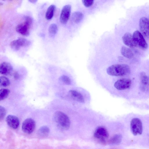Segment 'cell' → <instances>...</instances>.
<instances>
[{
  "label": "cell",
  "mask_w": 149,
  "mask_h": 149,
  "mask_svg": "<svg viewBox=\"0 0 149 149\" xmlns=\"http://www.w3.org/2000/svg\"><path fill=\"white\" fill-rule=\"evenodd\" d=\"M14 78L16 79H18L19 77V75L18 73L16 72L14 74Z\"/></svg>",
  "instance_id": "cell-28"
},
{
  "label": "cell",
  "mask_w": 149,
  "mask_h": 149,
  "mask_svg": "<svg viewBox=\"0 0 149 149\" xmlns=\"http://www.w3.org/2000/svg\"><path fill=\"white\" fill-rule=\"evenodd\" d=\"M6 113L5 109L1 106H0V119L3 120L5 116Z\"/></svg>",
  "instance_id": "cell-26"
},
{
  "label": "cell",
  "mask_w": 149,
  "mask_h": 149,
  "mask_svg": "<svg viewBox=\"0 0 149 149\" xmlns=\"http://www.w3.org/2000/svg\"><path fill=\"white\" fill-rule=\"evenodd\" d=\"M94 136L99 139L103 143L105 142V139L108 138L109 134L106 129L103 127L98 128L95 131Z\"/></svg>",
  "instance_id": "cell-11"
},
{
  "label": "cell",
  "mask_w": 149,
  "mask_h": 149,
  "mask_svg": "<svg viewBox=\"0 0 149 149\" xmlns=\"http://www.w3.org/2000/svg\"><path fill=\"white\" fill-rule=\"evenodd\" d=\"M140 88L143 91H145L148 90L149 88V79L146 73L141 72L140 74Z\"/></svg>",
  "instance_id": "cell-12"
},
{
  "label": "cell",
  "mask_w": 149,
  "mask_h": 149,
  "mask_svg": "<svg viewBox=\"0 0 149 149\" xmlns=\"http://www.w3.org/2000/svg\"><path fill=\"white\" fill-rule=\"evenodd\" d=\"M130 68L126 64H116L112 65L107 69V74L111 76H121L127 75L130 72Z\"/></svg>",
  "instance_id": "cell-1"
},
{
  "label": "cell",
  "mask_w": 149,
  "mask_h": 149,
  "mask_svg": "<svg viewBox=\"0 0 149 149\" xmlns=\"http://www.w3.org/2000/svg\"><path fill=\"white\" fill-rule=\"evenodd\" d=\"M54 120L57 125L62 129L67 130L70 126V122L69 117L64 113L57 111L54 115Z\"/></svg>",
  "instance_id": "cell-2"
},
{
  "label": "cell",
  "mask_w": 149,
  "mask_h": 149,
  "mask_svg": "<svg viewBox=\"0 0 149 149\" xmlns=\"http://www.w3.org/2000/svg\"><path fill=\"white\" fill-rule=\"evenodd\" d=\"M37 1L36 0H31L29 1L30 2L32 3H35Z\"/></svg>",
  "instance_id": "cell-29"
},
{
  "label": "cell",
  "mask_w": 149,
  "mask_h": 149,
  "mask_svg": "<svg viewBox=\"0 0 149 149\" xmlns=\"http://www.w3.org/2000/svg\"><path fill=\"white\" fill-rule=\"evenodd\" d=\"M58 31V27L57 25L55 24H52L49 26L48 32L49 36L52 37Z\"/></svg>",
  "instance_id": "cell-22"
},
{
  "label": "cell",
  "mask_w": 149,
  "mask_h": 149,
  "mask_svg": "<svg viewBox=\"0 0 149 149\" xmlns=\"http://www.w3.org/2000/svg\"><path fill=\"white\" fill-rule=\"evenodd\" d=\"M33 22L32 18L29 16H26L24 17V21L18 24L16 27L17 32L25 36L29 34L30 29Z\"/></svg>",
  "instance_id": "cell-3"
},
{
  "label": "cell",
  "mask_w": 149,
  "mask_h": 149,
  "mask_svg": "<svg viewBox=\"0 0 149 149\" xmlns=\"http://www.w3.org/2000/svg\"><path fill=\"white\" fill-rule=\"evenodd\" d=\"M50 132L49 128L46 126L40 127L38 132V135L41 137H45L49 134Z\"/></svg>",
  "instance_id": "cell-20"
},
{
  "label": "cell",
  "mask_w": 149,
  "mask_h": 149,
  "mask_svg": "<svg viewBox=\"0 0 149 149\" xmlns=\"http://www.w3.org/2000/svg\"><path fill=\"white\" fill-rule=\"evenodd\" d=\"M122 39L124 44L130 48H133L137 46L132 35L129 33H125L122 37Z\"/></svg>",
  "instance_id": "cell-14"
},
{
  "label": "cell",
  "mask_w": 149,
  "mask_h": 149,
  "mask_svg": "<svg viewBox=\"0 0 149 149\" xmlns=\"http://www.w3.org/2000/svg\"><path fill=\"white\" fill-rule=\"evenodd\" d=\"M0 85L3 87L9 86L10 84V80L5 76H1L0 78Z\"/></svg>",
  "instance_id": "cell-24"
},
{
  "label": "cell",
  "mask_w": 149,
  "mask_h": 149,
  "mask_svg": "<svg viewBox=\"0 0 149 149\" xmlns=\"http://www.w3.org/2000/svg\"><path fill=\"white\" fill-rule=\"evenodd\" d=\"M31 44V42L26 39L19 38L11 42L10 45L13 49L17 51L19 50L21 47L29 46Z\"/></svg>",
  "instance_id": "cell-6"
},
{
  "label": "cell",
  "mask_w": 149,
  "mask_h": 149,
  "mask_svg": "<svg viewBox=\"0 0 149 149\" xmlns=\"http://www.w3.org/2000/svg\"><path fill=\"white\" fill-rule=\"evenodd\" d=\"M71 9V6L70 5H66L62 8L60 17L61 24H65L67 23L70 15Z\"/></svg>",
  "instance_id": "cell-9"
},
{
  "label": "cell",
  "mask_w": 149,
  "mask_h": 149,
  "mask_svg": "<svg viewBox=\"0 0 149 149\" xmlns=\"http://www.w3.org/2000/svg\"><path fill=\"white\" fill-rule=\"evenodd\" d=\"M13 68L9 63L4 62L0 65V72L1 74L8 75L11 74L13 72Z\"/></svg>",
  "instance_id": "cell-15"
},
{
  "label": "cell",
  "mask_w": 149,
  "mask_h": 149,
  "mask_svg": "<svg viewBox=\"0 0 149 149\" xmlns=\"http://www.w3.org/2000/svg\"><path fill=\"white\" fill-rule=\"evenodd\" d=\"M69 94L71 98L77 102L84 103V99L82 95L79 93L75 90H70Z\"/></svg>",
  "instance_id": "cell-16"
},
{
  "label": "cell",
  "mask_w": 149,
  "mask_h": 149,
  "mask_svg": "<svg viewBox=\"0 0 149 149\" xmlns=\"http://www.w3.org/2000/svg\"><path fill=\"white\" fill-rule=\"evenodd\" d=\"M130 128L132 133L134 135L141 134L143 127L141 120L138 118H133L130 122Z\"/></svg>",
  "instance_id": "cell-4"
},
{
  "label": "cell",
  "mask_w": 149,
  "mask_h": 149,
  "mask_svg": "<svg viewBox=\"0 0 149 149\" xmlns=\"http://www.w3.org/2000/svg\"><path fill=\"white\" fill-rule=\"evenodd\" d=\"M84 5L86 7H88L93 5L94 1L92 0H84L82 1Z\"/></svg>",
  "instance_id": "cell-27"
},
{
  "label": "cell",
  "mask_w": 149,
  "mask_h": 149,
  "mask_svg": "<svg viewBox=\"0 0 149 149\" xmlns=\"http://www.w3.org/2000/svg\"><path fill=\"white\" fill-rule=\"evenodd\" d=\"M134 40L137 45L142 49H147L148 45L145 40L143 36L138 31H135L133 34Z\"/></svg>",
  "instance_id": "cell-5"
},
{
  "label": "cell",
  "mask_w": 149,
  "mask_h": 149,
  "mask_svg": "<svg viewBox=\"0 0 149 149\" xmlns=\"http://www.w3.org/2000/svg\"><path fill=\"white\" fill-rule=\"evenodd\" d=\"M59 79L61 82L66 84L69 85L71 84V80L67 76L62 75L60 77Z\"/></svg>",
  "instance_id": "cell-25"
},
{
  "label": "cell",
  "mask_w": 149,
  "mask_h": 149,
  "mask_svg": "<svg viewBox=\"0 0 149 149\" xmlns=\"http://www.w3.org/2000/svg\"><path fill=\"white\" fill-rule=\"evenodd\" d=\"M131 80L127 78H123L117 81L114 84L115 88L118 90H123L129 88L131 86Z\"/></svg>",
  "instance_id": "cell-10"
},
{
  "label": "cell",
  "mask_w": 149,
  "mask_h": 149,
  "mask_svg": "<svg viewBox=\"0 0 149 149\" xmlns=\"http://www.w3.org/2000/svg\"><path fill=\"white\" fill-rule=\"evenodd\" d=\"M122 137L120 134H117L114 136L108 141L109 144L112 145H118L121 142Z\"/></svg>",
  "instance_id": "cell-21"
},
{
  "label": "cell",
  "mask_w": 149,
  "mask_h": 149,
  "mask_svg": "<svg viewBox=\"0 0 149 149\" xmlns=\"http://www.w3.org/2000/svg\"><path fill=\"white\" fill-rule=\"evenodd\" d=\"M10 93L8 89L2 88L0 91V100H3L6 98Z\"/></svg>",
  "instance_id": "cell-23"
},
{
  "label": "cell",
  "mask_w": 149,
  "mask_h": 149,
  "mask_svg": "<svg viewBox=\"0 0 149 149\" xmlns=\"http://www.w3.org/2000/svg\"><path fill=\"white\" fill-rule=\"evenodd\" d=\"M6 121L8 125L13 129H17L19 125V120L15 116L8 115L6 118Z\"/></svg>",
  "instance_id": "cell-13"
},
{
  "label": "cell",
  "mask_w": 149,
  "mask_h": 149,
  "mask_svg": "<svg viewBox=\"0 0 149 149\" xmlns=\"http://www.w3.org/2000/svg\"><path fill=\"white\" fill-rule=\"evenodd\" d=\"M139 29L141 33L146 38H149V20L146 17H142L139 21Z\"/></svg>",
  "instance_id": "cell-7"
},
{
  "label": "cell",
  "mask_w": 149,
  "mask_h": 149,
  "mask_svg": "<svg viewBox=\"0 0 149 149\" xmlns=\"http://www.w3.org/2000/svg\"><path fill=\"white\" fill-rule=\"evenodd\" d=\"M120 52L124 56L128 58H132L134 56L132 51L129 48L124 46L122 47Z\"/></svg>",
  "instance_id": "cell-18"
},
{
  "label": "cell",
  "mask_w": 149,
  "mask_h": 149,
  "mask_svg": "<svg viewBox=\"0 0 149 149\" xmlns=\"http://www.w3.org/2000/svg\"><path fill=\"white\" fill-rule=\"evenodd\" d=\"M35 121L31 118H28L23 122L22 125L23 131L27 134H30L34 131L36 127Z\"/></svg>",
  "instance_id": "cell-8"
},
{
  "label": "cell",
  "mask_w": 149,
  "mask_h": 149,
  "mask_svg": "<svg viewBox=\"0 0 149 149\" xmlns=\"http://www.w3.org/2000/svg\"><path fill=\"white\" fill-rule=\"evenodd\" d=\"M55 8L56 6L54 4L51 5L48 7L45 14V18L46 19L49 20L52 18Z\"/></svg>",
  "instance_id": "cell-19"
},
{
  "label": "cell",
  "mask_w": 149,
  "mask_h": 149,
  "mask_svg": "<svg viewBox=\"0 0 149 149\" xmlns=\"http://www.w3.org/2000/svg\"><path fill=\"white\" fill-rule=\"evenodd\" d=\"M83 14L80 12L76 11L73 13L71 17V21L77 24L80 22L83 19Z\"/></svg>",
  "instance_id": "cell-17"
}]
</instances>
